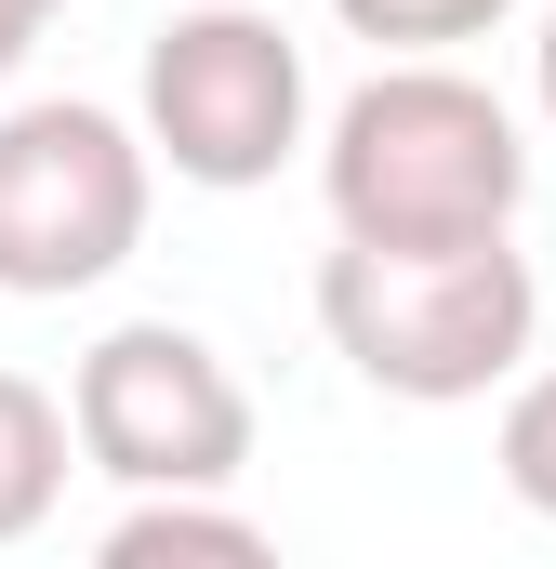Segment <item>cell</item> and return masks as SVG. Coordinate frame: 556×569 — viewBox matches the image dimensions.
I'll use <instances>...</instances> for the list:
<instances>
[{"mask_svg": "<svg viewBox=\"0 0 556 569\" xmlns=\"http://www.w3.org/2000/svg\"><path fill=\"white\" fill-rule=\"evenodd\" d=\"M318 93H305V40L252 13V0H199L146 40V159H172V186H278V159L305 146Z\"/></svg>", "mask_w": 556, "mask_h": 569, "instance_id": "cell-4", "label": "cell"}, {"mask_svg": "<svg viewBox=\"0 0 556 569\" xmlns=\"http://www.w3.org/2000/svg\"><path fill=\"white\" fill-rule=\"evenodd\" d=\"M530 107H544V133H556V0H544V40H530Z\"/></svg>", "mask_w": 556, "mask_h": 569, "instance_id": "cell-11", "label": "cell"}, {"mask_svg": "<svg viewBox=\"0 0 556 569\" xmlns=\"http://www.w3.org/2000/svg\"><path fill=\"white\" fill-rule=\"evenodd\" d=\"M67 437L120 490H239V463H252V385L212 358V331L120 318L67 371Z\"/></svg>", "mask_w": 556, "mask_h": 569, "instance_id": "cell-5", "label": "cell"}, {"mask_svg": "<svg viewBox=\"0 0 556 569\" xmlns=\"http://www.w3.org/2000/svg\"><path fill=\"white\" fill-rule=\"evenodd\" d=\"M53 13H67V0H0V80L40 53V27H53Z\"/></svg>", "mask_w": 556, "mask_h": 569, "instance_id": "cell-10", "label": "cell"}, {"mask_svg": "<svg viewBox=\"0 0 556 569\" xmlns=\"http://www.w3.org/2000/svg\"><path fill=\"white\" fill-rule=\"evenodd\" d=\"M490 450H504V490L556 530V371H530V385L504 398V437H490Z\"/></svg>", "mask_w": 556, "mask_h": 569, "instance_id": "cell-9", "label": "cell"}, {"mask_svg": "<svg viewBox=\"0 0 556 569\" xmlns=\"http://www.w3.org/2000/svg\"><path fill=\"white\" fill-rule=\"evenodd\" d=\"M371 53H464V40H490L517 0H331Z\"/></svg>", "mask_w": 556, "mask_h": 569, "instance_id": "cell-8", "label": "cell"}, {"mask_svg": "<svg viewBox=\"0 0 556 569\" xmlns=\"http://www.w3.org/2000/svg\"><path fill=\"white\" fill-rule=\"evenodd\" d=\"M318 331L371 398L464 411V398L517 385V358L544 331V279H530L517 226L504 239H331Z\"/></svg>", "mask_w": 556, "mask_h": 569, "instance_id": "cell-2", "label": "cell"}, {"mask_svg": "<svg viewBox=\"0 0 556 569\" xmlns=\"http://www.w3.org/2000/svg\"><path fill=\"white\" fill-rule=\"evenodd\" d=\"M67 398H40L27 371H0V543H27V530H53V503H67Z\"/></svg>", "mask_w": 556, "mask_h": 569, "instance_id": "cell-7", "label": "cell"}, {"mask_svg": "<svg viewBox=\"0 0 556 569\" xmlns=\"http://www.w3.org/2000/svg\"><path fill=\"white\" fill-rule=\"evenodd\" d=\"M266 517L212 503V490H133V517L107 530V569H252Z\"/></svg>", "mask_w": 556, "mask_h": 569, "instance_id": "cell-6", "label": "cell"}, {"mask_svg": "<svg viewBox=\"0 0 556 569\" xmlns=\"http://www.w3.org/2000/svg\"><path fill=\"white\" fill-rule=\"evenodd\" d=\"M318 199H331V239H504L530 199V133L450 53H398L331 107Z\"/></svg>", "mask_w": 556, "mask_h": 569, "instance_id": "cell-1", "label": "cell"}, {"mask_svg": "<svg viewBox=\"0 0 556 569\" xmlns=\"http://www.w3.org/2000/svg\"><path fill=\"white\" fill-rule=\"evenodd\" d=\"M146 199H159V159L120 107H80V93L13 107L0 120V291L67 305L120 279L146 252Z\"/></svg>", "mask_w": 556, "mask_h": 569, "instance_id": "cell-3", "label": "cell"}]
</instances>
